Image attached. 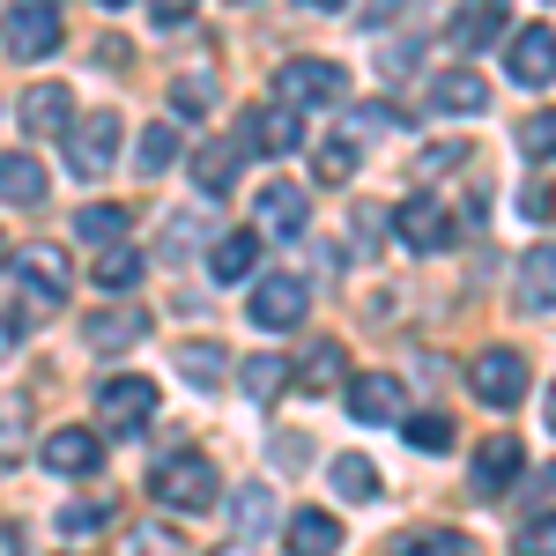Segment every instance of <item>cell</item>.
I'll return each mask as SVG.
<instances>
[{
	"label": "cell",
	"instance_id": "obj_31",
	"mask_svg": "<svg viewBox=\"0 0 556 556\" xmlns=\"http://www.w3.org/2000/svg\"><path fill=\"white\" fill-rule=\"evenodd\" d=\"M119 556H193V542L178 534L172 519H141L127 542H119Z\"/></svg>",
	"mask_w": 556,
	"mask_h": 556
},
{
	"label": "cell",
	"instance_id": "obj_7",
	"mask_svg": "<svg viewBox=\"0 0 556 556\" xmlns=\"http://www.w3.org/2000/svg\"><path fill=\"white\" fill-rule=\"evenodd\" d=\"M60 141H67V172L83 178V186L119 164V119H112V112H89V119H75Z\"/></svg>",
	"mask_w": 556,
	"mask_h": 556
},
{
	"label": "cell",
	"instance_id": "obj_13",
	"mask_svg": "<svg viewBox=\"0 0 556 556\" xmlns=\"http://www.w3.org/2000/svg\"><path fill=\"white\" fill-rule=\"evenodd\" d=\"M38 460L60 475V482H75V475H97V468H104V438H97V430H83V424H60L38 445Z\"/></svg>",
	"mask_w": 556,
	"mask_h": 556
},
{
	"label": "cell",
	"instance_id": "obj_30",
	"mask_svg": "<svg viewBox=\"0 0 556 556\" xmlns=\"http://www.w3.org/2000/svg\"><path fill=\"white\" fill-rule=\"evenodd\" d=\"M393 556H475V542L460 527H408V534L393 542Z\"/></svg>",
	"mask_w": 556,
	"mask_h": 556
},
{
	"label": "cell",
	"instance_id": "obj_42",
	"mask_svg": "<svg viewBox=\"0 0 556 556\" xmlns=\"http://www.w3.org/2000/svg\"><path fill=\"white\" fill-rule=\"evenodd\" d=\"M519 215H527V223H556V186H527V193H519Z\"/></svg>",
	"mask_w": 556,
	"mask_h": 556
},
{
	"label": "cell",
	"instance_id": "obj_21",
	"mask_svg": "<svg viewBox=\"0 0 556 556\" xmlns=\"http://www.w3.org/2000/svg\"><path fill=\"white\" fill-rule=\"evenodd\" d=\"M513 304L519 312H556V245H527L513 275Z\"/></svg>",
	"mask_w": 556,
	"mask_h": 556
},
{
	"label": "cell",
	"instance_id": "obj_8",
	"mask_svg": "<svg viewBox=\"0 0 556 556\" xmlns=\"http://www.w3.org/2000/svg\"><path fill=\"white\" fill-rule=\"evenodd\" d=\"M468 386H475V401H482V408H519V401H527V356H519V349H482V356H475L468 364Z\"/></svg>",
	"mask_w": 556,
	"mask_h": 556
},
{
	"label": "cell",
	"instance_id": "obj_17",
	"mask_svg": "<svg viewBox=\"0 0 556 556\" xmlns=\"http://www.w3.org/2000/svg\"><path fill=\"white\" fill-rule=\"evenodd\" d=\"M238 141H245V156H290V149H304V119L282 104H260Z\"/></svg>",
	"mask_w": 556,
	"mask_h": 556
},
{
	"label": "cell",
	"instance_id": "obj_3",
	"mask_svg": "<svg viewBox=\"0 0 556 556\" xmlns=\"http://www.w3.org/2000/svg\"><path fill=\"white\" fill-rule=\"evenodd\" d=\"M349 97V67L342 60H282L275 67V104L282 112H327V104H342Z\"/></svg>",
	"mask_w": 556,
	"mask_h": 556
},
{
	"label": "cell",
	"instance_id": "obj_46",
	"mask_svg": "<svg viewBox=\"0 0 556 556\" xmlns=\"http://www.w3.org/2000/svg\"><path fill=\"white\" fill-rule=\"evenodd\" d=\"M542 408H549V430H556V379H549V401H542Z\"/></svg>",
	"mask_w": 556,
	"mask_h": 556
},
{
	"label": "cell",
	"instance_id": "obj_1",
	"mask_svg": "<svg viewBox=\"0 0 556 556\" xmlns=\"http://www.w3.org/2000/svg\"><path fill=\"white\" fill-rule=\"evenodd\" d=\"M149 497H156L172 519H201V513H215V505H223V475H215L208 453L178 445V453H164V460L149 468Z\"/></svg>",
	"mask_w": 556,
	"mask_h": 556
},
{
	"label": "cell",
	"instance_id": "obj_5",
	"mask_svg": "<svg viewBox=\"0 0 556 556\" xmlns=\"http://www.w3.org/2000/svg\"><path fill=\"white\" fill-rule=\"evenodd\" d=\"M67 38V23H60V8L52 0H30V8H8V23H0V45H8V60L15 67H30V60H52Z\"/></svg>",
	"mask_w": 556,
	"mask_h": 556
},
{
	"label": "cell",
	"instance_id": "obj_43",
	"mask_svg": "<svg viewBox=\"0 0 556 556\" xmlns=\"http://www.w3.org/2000/svg\"><path fill=\"white\" fill-rule=\"evenodd\" d=\"M104 527V505H60V534H89Z\"/></svg>",
	"mask_w": 556,
	"mask_h": 556
},
{
	"label": "cell",
	"instance_id": "obj_32",
	"mask_svg": "<svg viewBox=\"0 0 556 556\" xmlns=\"http://www.w3.org/2000/svg\"><path fill=\"white\" fill-rule=\"evenodd\" d=\"M349 178H356V141L349 134H327L312 149V186H349Z\"/></svg>",
	"mask_w": 556,
	"mask_h": 556
},
{
	"label": "cell",
	"instance_id": "obj_20",
	"mask_svg": "<svg viewBox=\"0 0 556 556\" xmlns=\"http://www.w3.org/2000/svg\"><path fill=\"white\" fill-rule=\"evenodd\" d=\"M424 97H430V112H453V119H460V112H482V104H490V75H475V67H438Z\"/></svg>",
	"mask_w": 556,
	"mask_h": 556
},
{
	"label": "cell",
	"instance_id": "obj_34",
	"mask_svg": "<svg viewBox=\"0 0 556 556\" xmlns=\"http://www.w3.org/2000/svg\"><path fill=\"white\" fill-rule=\"evenodd\" d=\"M245 393H253V401H275V393H290V356H275V349L245 356Z\"/></svg>",
	"mask_w": 556,
	"mask_h": 556
},
{
	"label": "cell",
	"instance_id": "obj_38",
	"mask_svg": "<svg viewBox=\"0 0 556 556\" xmlns=\"http://www.w3.org/2000/svg\"><path fill=\"white\" fill-rule=\"evenodd\" d=\"M519 149H527V156H556V104L534 112V119H519Z\"/></svg>",
	"mask_w": 556,
	"mask_h": 556
},
{
	"label": "cell",
	"instance_id": "obj_11",
	"mask_svg": "<svg viewBox=\"0 0 556 556\" xmlns=\"http://www.w3.org/2000/svg\"><path fill=\"white\" fill-rule=\"evenodd\" d=\"M505 75L519 89H549L556 83V30L549 23H519L513 45H505Z\"/></svg>",
	"mask_w": 556,
	"mask_h": 556
},
{
	"label": "cell",
	"instance_id": "obj_41",
	"mask_svg": "<svg viewBox=\"0 0 556 556\" xmlns=\"http://www.w3.org/2000/svg\"><path fill=\"white\" fill-rule=\"evenodd\" d=\"M519 505H527V519H549L556 513V468H542L527 490H519Z\"/></svg>",
	"mask_w": 556,
	"mask_h": 556
},
{
	"label": "cell",
	"instance_id": "obj_23",
	"mask_svg": "<svg viewBox=\"0 0 556 556\" xmlns=\"http://www.w3.org/2000/svg\"><path fill=\"white\" fill-rule=\"evenodd\" d=\"M0 201L8 208H38L45 201V164L30 149H0Z\"/></svg>",
	"mask_w": 556,
	"mask_h": 556
},
{
	"label": "cell",
	"instance_id": "obj_2",
	"mask_svg": "<svg viewBox=\"0 0 556 556\" xmlns=\"http://www.w3.org/2000/svg\"><path fill=\"white\" fill-rule=\"evenodd\" d=\"M67 298H75V260L60 253V245H23L15 253V304L30 319H52Z\"/></svg>",
	"mask_w": 556,
	"mask_h": 556
},
{
	"label": "cell",
	"instance_id": "obj_33",
	"mask_svg": "<svg viewBox=\"0 0 556 556\" xmlns=\"http://www.w3.org/2000/svg\"><path fill=\"white\" fill-rule=\"evenodd\" d=\"M445 38L453 45H490V38H505V8H460V15H453V23H445Z\"/></svg>",
	"mask_w": 556,
	"mask_h": 556
},
{
	"label": "cell",
	"instance_id": "obj_10",
	"mask_svg": "<svg viewBox=\"0 0 556 556\" xmlns=\"http://www.w3.org/2000/svg\"><path fill=\"white\" fill-rule=\"evenodd\" d=\"M386 223H393V238H401L408 253H424V260H430V253H453V245H460V238H453V215L438 208L430 193H408V201L386 215Z\"/></svg>",
	"mask_w": 556,
	"mask_h": 556
},
{
	"label": "cell",
	"instance_id": "obj_27",
	"mask_svg": "<svg viewBox=\"0 0 556 556\" xmlns=\"http://www.w3.org/2000/svg\"><path fill=\"white\" fill-rule=\"evenodd\" d=\"M75 238H83V245H127L134 215L112 208V201H89V208H75Z\"/></svg>",
	"mask_w": 556,
	"mask_h": 556
},
{
	"label": "cell",
	"instance_id": "obj_47",
	"mask_svg": "<svg viewBox=\"0 0 556 556\" xmlns=\"http://www.w3.org/2000/svg\"><path fill=\"white\" fill-rule=\"evenodd\" d=\"M215 556H245V549H215Z\"/></svg>",
	"mask_w": 556,
	"mask_h": 556
},
{
	"label": "cell",
	"instance_id": "obj_25",
	"mask_svg": "<svg viewBox=\"0 0 556 556\" xmlns=\"http://www.w3.org/2000/svg\"><path fill=\"white\" fill-rule=\"evenodd\" d=\"M290 386L298 393H334L342 386V342H312V356H290Z\"/></svg>",
	"mask_w": 556,
	"mask_h": 556
},
{
	"label": "cell",
	"instance_id": "obj_44",
	"mask_svg": "<svg viewBox=\"0 0 556 556\" xmlns=\"http://www.w3.org/2000/svg\"><path fill=\"white\" fill-rule=\"evenodd\" d=\"M186 15H193V8H186V0H156V30H178V23H186Z\"/></svg>",
	"mask_w": 556,
	"mask_h": 556
},
{
	"label": "cell",
	"instance_id": "obj_6",
	"mask_svg": "<svg viewBox=\"0 0 556 556\" xmlns=\"http://www.w3.org/2000/svg\"><path fill=\"white\" fill-rule=\"evenodd\" d=\"M304 304H312L304 275H253V290H245V319L267 327V334H290V327L304 319Z\"/></svg>",
	"mask_w": 556,
	"mask_h": 556
},
{
	"label": "cell",
	"instance_id": "obj_29",
	"mask_svg": "<svg viewBox=\"0 0 556 556\" xmlns=\"http://www.w3.org/2000/svg\"><path fill=\"white\" fill-rule=\"evenodd\" d=\"M230 519H238V542H260V534L275 527V490H267V482H245V490L230 497Z\"/></svg>",
	"mask_w": 556,
	"mask_h": 556
},
{
	"label": "cell",
	"instance_id": "obj_36",
	"mask_svg": "<svg viewBox=\"0 0 556 556\" xmlns=\"http://www.w3.org/2000/svg\"><path fill=\"white\" fill-rule=\"evenodd\" d=\"M401 438H408L416 453H453V416H438V408H424V416H401Z\"/></svg>",
	"mask_w": 556,
	"mask_h": 556
},
{
	"label": "cell",
	"instance_id": "obj_37",
	"mask_svg": "<svg viewBox=\"0 0 556 556\" xmlns=\"http://www.w3.org/2000/svg\"><path fill=\"white\" fill-rule=\"evenodd\" d=\"M513 556H556V513L549 519H519Z\"/></svg>",
	"mask_w": 556,
	"mask_h": 556
},
{
	"label": "cell",
	"instance_id": "obj_18",
	"mask_svg": "<svg viewBox=\"0 0 556 556\" xmlns=\"http://www.w3.org/2000/svg\"><path fill=\"white\" fill-rule=\"evenodd\" d=\"M282 549L290 556H342V519L319 513V505H298L282 519Z\"/></svg>",
	"mask_w": 556,
	"mask_h": 556
},
{
	"label": "cell",
	"instance_id": "obj_19",
	"mask_svg": "<svg viewBox=\"0 0 556 556\" xmlns=\"http://www.w3.org/2000/svg\"><path fill=\"white\" fill-rule=\"evenodd\" d=\"M15 127L23 134H67L75 127V97H67L60 83H30L23 104H15Z\"/></svg>",
	"mask_w": 556,
	"mask_h": 556
},
{
	"label": "cell",
	"instance_id": "obj_40",
	"mask_svg": "<svg viewBox=\"0 0 556 556\" xmlns=\"http://www.w3.org/2000/svg\"><path fill=\"white\" fill-rule=\"evenodd\" d=\"M172 104H178V112H193V119H201V112L215 104V83H208V75H178V83H172Z\"/></svg>",
	"mask_w": 556,
	"mask_h": 556
},
{
	"label": "cell",
	"instance_id": "obj_26",
	"mask_svg": "<svg viewBox=\"0 0 556 556\" xmlns=\"http://www.w3.org/2000/svg\"><path fill=\"white\" fill-rule=\"evenodd\" d=\"M178 164V127L172 119H156V127L134 134V178H164Z\"/></svg>",
	"mask_w": 556,
	"mask_h": 556
},
{
	"label": "cell",
	"instance_id": "obj_28",
	"mask_svg": "<svg viewBox=\"0 0 556 556\" xmlns=\"http://www.w3.org/2000/svg\"><path fill=\"white\" fill-rule=\"evenodd\" d=\"M223 364H230V349L208 342V334L178 349V379H186V386H201V393H215V386H223Z\"/></svg>",
	"mask_w": 556,
	"mask_h": 556
},
{
	"label": "cell",
	"instance_id": "obj_39",
	"mask_svg": "<svg viewBox=\"0 0 556 556\" xmlns=\"http://www.w3.org/2000/svg\"><path fill=\"white\" fill-rule=\"evenodd\" d=\"M460 164H468V141H438V149L416 156V178H445V172H460Z\"/></svg>",
	"mask_w": 556,
	"mask_h": 556
},
{
	"label": "cell",
	"instance_id": "obj_9",
	"mask_svg": "<svg viewBox=\"0 0 556 556\" xmlns=\"http://www.w3.org/2000/svg\"><path fill=\"white\" fill-rule=\"evenodd\" d=\"M97 416L112 438H134V430L156 416V379H141V371H119V379L97 386Z\"/></svg>",
	"mask_w": 556,
	"mask_h": 556
},
{
	"label": "cell",
	"instance_id": "obj_35",
	"mask_svg": "<svg viewBox=\"0 0 556 556\" xmlns=\"http://www.w3.org/2000/svg\"><path fill=\"white\" fill-rule=\"evenodd\" d=\"M89 275H97V290H134V282H141V253H134V238H127V245H104Z\"/></svg>",
	"mask_w": 556,
	"mask_h": 556
},
{
	"label": "cell",
	"instance_id": "obj_12",
	"mask_svg": "<svg viewBox=\"0 0 556 556\" xmlns=\"http://www.w3.org/2000/svg\"><path fill=\"white\" fill-rule=\"evenodd\" d=\"M342 401H349L356 424H401V416H408V393H401L393 371H356V379L342 386Z\"/></svg>",
	"mask_w": 556,
	"mask_h": 556
},
{
	"label": "cell",
	"instance_id": "obj_24",
	"mask_svg": "<svg viewBox=\"0 0 556 556\" xmlns=\"http://www.w3.org/2000/svg\"><path fill=\"white\" fill-rule=\"evenodd\" d=\"M253 267H260V238L253 230H223V238H215V253H208L215 282H253Z\"/></svg>",
	"mask_w": 556,
	"mask_h": 556
},
{
	"label": "cell",
	"instance_id": "obj_22",
	"mask_svg": "<svg viewBox=\"0 0 556 556\" xmlns=\"http://www.w3.org/2000/svg\"><path fill=\"white\" fill-rule=\"evenodd\" d=\"M327 482H334L342 505H371V497L386 490V475H379L371 453H334V460H327Z\"/></svg>",
	"mask_w": 556,
	"mask_h": 556
},
{
	"label": "cell",
	"instance_id": "obj_45",
	"mask_svg": "<svg viewBox=\"0 0 556 556\" xmlns=\"http://www.w3.org/2000/svg\"><path fill=\"white\" fill-rule=\"evenodd\" d=\"M8 349H23V327H15V319H0V356H8Z\"/></svg>",
	"mask_w": 556,
	"mask_h": 556
},
{
	"label": "cell",
	"instance_id": "obj_14",
	"mask_svg": "<svg viewBox=\"0 0 556 556\" xmlns=\"http://www.w3.org/2000/svg\"><path fill=\"white\" fill-rule=\"evenodd\" d=\"M519 468H527V453H519L513 430L482 438V445H475V497H513V490H519Z\"/></svg>",
	"mask_w": 556,
	"mask_h": 556
},
{
	"label": "cell",
	"instance_id": "obj_15",
	"mask_svg": "<svg viewBox=\"0 0 556 556\" xmlns=\"http://www.w3.org/2000/svg\"><path fill=\"white\" fill-rule=\"evenodd\" d=\"M83 342L97 349V356L141 349V342H149V312H141V304H104V312H89V319H83Z\"/></svg>",
	"mask_w": 556,
	"mask_h": 556
},
{
	"label": "cell",
	"instance_id": "obj_4",
	"mask_svg": "<svg viewBox=\"0 0 556 556\" xmlns=\"http://www.w3.org/2000/svg\"><path fill=\"white\" fill-rule=\"evenodd\" d=\"M312 230V186H298V178H267L253 193V238L260 245H290V238H304Z\"/></svg>",
	"mask_w": 556,
	"mask_h": 556
},
{
	"label": "cell",
	"instance_id": "obj_16",
	"mask_svg": "<svg viewBox=\"0 0 556 556\" xmlns=\"http://www.w3.org/2000/svg\"><path fill=\"white\" fill-rule=\"evenodd\" d=\"M238 172H245V141L238 134H208V141H193V186L201 193H230L238 186Z\"/></svg>",
	"mask_w": 556,
	"mask_h": 556
}]
</instances>
